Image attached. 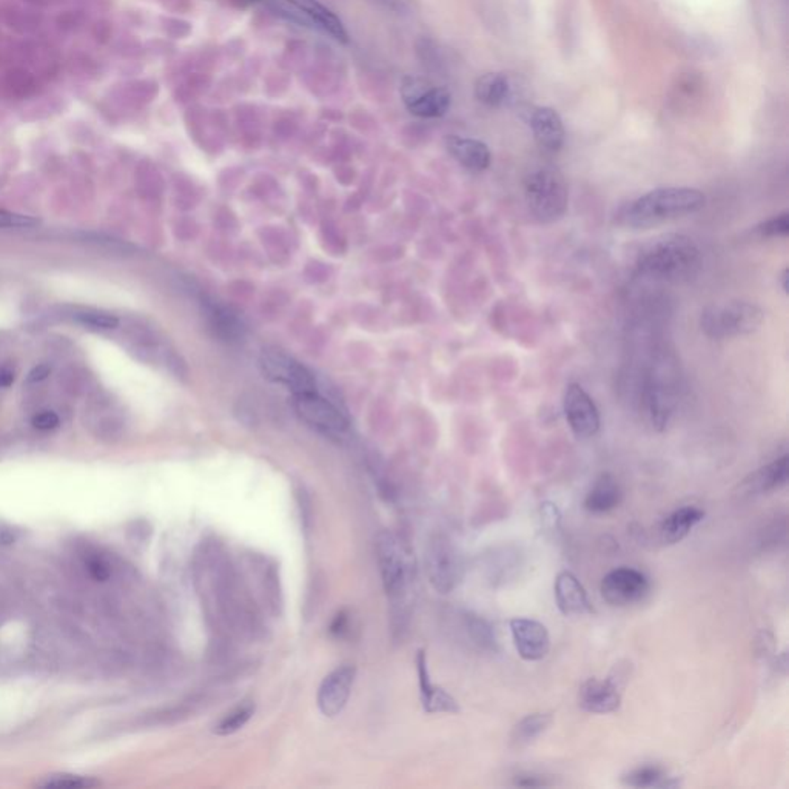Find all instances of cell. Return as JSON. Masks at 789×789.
Masks as SVG:
<instances>
[{
  "label": "cell",
  "mask_w": 789,
  "mask_h": 789,
  "mask_svg": "<svg viewBox=\"0 0 789 789\" xmlns=\"http://www.w3.org/2000/svg\"><path fill=\"white\" fill-rule=\"evenodd\" d=\"M401 99L409 113L421 120H437L452 105L449 90L437 87L421 77H404L401 82Z\"/></svg>",
  "instance_id": "obj_9"
},
{
  "label": "cell",
  "mask_w": 789,
  "mask_h": 789,
  "mask_svg": "<svg viewBox=\"0 0 789 789\" xmlns=\"http://www.w3.org/2000/svg\"><path fill=\"white\" fill-rule=\"evenodd\" d=\"M702 250L694 239L680 233H668L644 244L635 267L640 275L655 281L687 282L702 269Z\"/></svg>",
  "instance_id": "obj_2"
},
{
  "label": "cell",
  "mask_w": 789,
  "mask_h": 789,
  "mask_svg": "<svg viewBox=\"0 0 789 789\" xmlns=\"http://www.w3.org/2000/svg\"><path fill=\"white\" fill-rule=\"evenodd\" d=\"M514 646L521 659L526 661H540L546 659L551 651V635L547 627L538 620L517 616L509 622Z\"/></svg>",
  "instance_id": "obj_13"
},
{
  "label": "cell",
  "mask_w": 789,
  "mask_h": 789,
  "mask_svg": "<svg viewBox=\"0 0 789 789\" xmlns=\"http://www.w3.org/2000/svg\"><path fill=\"white\" fill-rule=\"evenodd\" d=\"M705 519V510L696 506H683L670 512L657 527V541L663 546H672L685 540L696 526Z\"/></svg>",
  "instance_id": "obj_18"
},
{
  "label": "cell",
  "mask_w": 789,
  "mask_h": 789,
  "mask_svg": "<svg viewBox=\"0 0 789 789\" xmlns=\"http://www.w3.org/2000/svg\"><path fill=\"white\" fill-rule=\"evenodd\" d=\"M303 10L310 21L314 22L316 31L329 34L330 38L335 39L340 44H349V33L344 23L341 22L340 17L335 13L330 12L327 6L323 5L318 0H292Z\"/></svg>",
  "instance_id": "obj_23"
},
{
  "label": "cell",
  "mask_w": 789,
  "mask_h": 789,
  "mask_svg": "<svg viewBox=\"0 0 789 789\" xmlns=\"http://www.w3.org/2000/svg\"><path fill=\"white\" fill-rule=\"evenodd\" d=\"M475 98L491 109H498L510 98V84L501 73H487L478 77L475 84Z\"/></svg>",
  "instance_id": "obj_25"
},
{
  "label": "cell",
  "mask_w": 789,
  "mask_h": 789,
  "mask_svg": "<svg viewBox=\"0 0 789 789\" xmlns=\"http://www.w3.org/2000/svg\"><path fill=\"white\" fill-rule=\"evenodd\" d=\"M73 319L88 329L113 330L120 325V319L114 315L99 312V310H79L73 314Z\"/></svg>",
  "instance_id": "obj_30"
},
{
  "label": "cell",
  "mask_w": 789,
  "mask_h": 789,
  "mask_svg": "<svg viewBox=\"0 0 789 789\" xmlns=\"http://www.w3.org/2000/svg\"><path fill=\"white\" fill-rule=\"evenodd\" d=\"M525 199L530 213L541 224L562 219L569 206V185L555 167H538L526 174Z\"/></svg>",
  "instance_id": "obj_5"
},
{
  "label": "cell",
  "mask_w": 789,
  "mask_h": 789,
  "mask_svg": "<svg viewBox=\"0 0 789 789\" xmlns=\"http://www.w3.org/2000/svg\"><path fill=\"white\" fill-rule=\"evenodd\" d=\"M554 722L552 714L534 713L526 715L515 724L510 731V746L515 749H525L527 746L536 743L541 735L545 734Z\"/></svg>",
  "instance_id": "obj_24"
},
{
  "label": "cell",
  "mask_w": 789,
  "mask_h": 789,
  "mask_svg": "<svg viewBox=\"0 0 789 789\" xmlns=\"http://www.w3.org/2000/svg\"><path fill=\"white\" fill-rule=\"evenodd\" d=\"M258 366L264 378L286 387L292 394L316 392L314 373L278 347H267L261 351Z\"/></svg>",
  "instance_id": "obj_7"
},
{
  "label": "cell",
  "mask_w": 789,
  "mask_h": 789,
  "mask_svg": "<svg viewBox=\"0 0 789 789\" xmlns=\"http://www.w3.org/2000/svg\"><path fill=\"white\" fill-rule=\"evenodd\" d=\"M238 2H241V4H247V5H249V4H254V2H258V0H238Z\"/></svg>",
  "instance_id": "obj_40"
},
{
  "label": "cell",
  "mask_w": 789,
  "mask_h": 789,
  "mask_svg": "<svg viewBox=\"0 0 789 789\" xmlns=\"http://www.w3.org/2000/svg\"><path fill=\"white\" fill-rule=\"evenodd\" d=\"M254 714V703L244 702L232 709L230 713L226 714V717L215 726V732L217 735H230L243 730L245 724L249 723L252 715Z\"/></svg>",
  "instance_id": "obj_29"
},
{
  "label": "cell",
  "mask_w": 789,
  "mask_h": 789,
  "mask_svg": "<svg viewBox=\"0 0 789 789\" xmlns=\"http://www.w3.org/2000/svg\"><path fill=\"white\" fill-rule=\"evenodd\" d=\"M623 784L631 788H670L677 782L657 765H643L623 776Z\"/></svg>",
  "instance_id": "obj_26"
},
{
  "label": "cell",
  "mask_w": 789,
  "mask_h": 789,
  "mask_svg": "<svg viewBox=\"0 0 789 789\" xmlns=\"http://www.w3.org/2000/svg\"><path fill=\"white\" fill-rule=\"evenodd\" d=\"M563 411L569 428L577 439H590L600 432L598 407L580 384L571 383L564 390Z\"/></svg>",
  "instance_id": "obj_11"
},
{
  "label": "cell",
  "mask_w": 789,
  "mask_h": 789,
  "mask_svg": "<svg viewBox=\"0 0 789 789\" xmlns=\"http://www.w3.org/2000/svg\"><path fill=\"white\" fill-rule=\"evenodd\" d=\"M765 319L762 308L749 301H726L703 308L700 327L711 340H731L752 335L760 329Z\"/></svg>",
  "instance_id": "obj_6"
},
{
  "label": "cell",
  "mask_w": 789,
  "mask_h": 789,
  "mask_svg": "<svg viewBox=\"0 0 789 789\" xmlns=\"http://www.w3.org/2000/svg\"><path fill=\"white\" fill-rule=\"evenodd\" d=\"M527 124H529L532 135L536 137V144L549 153H557L562 150L566 139V131L560 114L549 107H536L527 113Z\"/></svg>",
  "instance_id": "obj_16"
},
{
  "label": "cell",
  "mask_w": 789,
  "mask_h": 789,
  "mask_svg": "<svg viewBox=\"0 0 789 789\" xmlns=\"http://www.w3.org/2000/svg\"><path fill=\"white\" fill-rule=\"evenodd\" d=\"M681 377L669 355H659L649 370L644 386V407L652 428L663 432L669 426L680 403Z\"/></svg>",
  "instance_id": "obj_4"
},
{
  "label": "cell",
  "mask_w": 789,
  "mask_h": 789,
  "mask_svg": "<svg viewBox=\"0 0 789 789\" xmlns=\"http://www.w3.org/2000/svg\"><path fill=\"white\" fill-rule=\"evenodd\" d=\"M463 625H465V634L475 644L476 648L486 651V652H497L498 642L492 625L484 620L483 616L465 612L463 616Z\"/></svg>",
  "instance_id": "obj_27"
},
{
  "label": "cell",
  "mask_w": 789,
  "mask_h": 789,
  "mask_svg": "<svg viewBox=\"0 0 789 789\" xmlns=\"http://www.w3.org/2000/svg\"><path fill=\"white\" fill-rule=\"evenodd\" d=\"M514 785L523 786V788H541V786H547L549 782H546V778L536 776V774H519V776H515Z\"/></svg>",
  "instance_id": "obj_35"
},
{
  "label": "cell",
  "mask_w": 789,
  "mask_h": 789,
  "mask_svg": "<svg viewBox=\"0 0 789 789\" xmlns=\"http://www.w3.org/2000/svg\"><path fill=\"white\" fill-rule=\"evenodd\" d=\"M623 492L620 483L612 474H601L590 492L584 498V509L594 515H603L611 512L622 503Z\"/></svg>",
  "instance_id": "obj_22"
},
{
  "label": "cell",
  "mask_w": 789,
  "mask_h": 789,
  "mask_svg": "<svg viewBox=\"0 0 789 789\" xmlns=\"http://www.w3.org/2000/svg\"><path fill=\"white\" fill-rule=\"evenodd\" d=\"M59 417H58V413H55L53 411L39 412V413L34 415L33 420H31V426H33L34 429L40 430V432L55 430V429L59 428Z\"/></svg>",
  "instance_id": "obj_33"
},
{
  "label": "cell",
  "mask_w": 789,
  "mask_h": 789,
  "mask_svg": "<svg viewBox=\"0 0 789 789\" xmlns=\"http://www.w3.org/2000/svg\"><path fill=\"white\" fill-rule=\"evenodd\" d=\"M558 611L564 616H583L594 612L583 584L569 571L558 573L554 584Z\"/></svg>",
  "instance_id": "obj_17"
},
{
  "label": "cell",
  "mask_w": 789,
  "mask_h": 789,
  "mask_svg": "<svg viewBox=\"0 0 789 789\" xmlns=\"http://www.w3.org/2000/svg\"><path fill=\"white\" fill-rule=\"evenodd\" d=\"M38 788H66V789H92L101 786L98 778L88 776H77V774L55 773L49 774L34 784Z\"/></svg>",
  "instance_id": "obj_28"
},
{
  "label": "cell",
  "mask_w": 789,
  "mask_h": 789,
  "mask_svg": "<svg viewBox=\"0 0 789 789\" xmlns=\"http://www.w3.org/2000/svg\"><path fill=\"white\" fill-rule=\"evenodd\" d=\"M49 375H51V368H49V364H39V366H34L30 370L27 381L31 384L42 383V381L49 378Z\"/></svg>",
  "instance_id": "obj_36"
},
{
  "label": "cell",
  "mask_w": 789,
  "mask_h": 789,
  "mask_svg": "<svg viewBox=\"0 0 789 789\" xmlns=\"http://www.w3.org/2000/svg\"><path fill=\"white\" fill-rule=\"evenodd\" d=\"M754 232H756L760 238L765 239L786 238L789 235L788 211L778 213L776 217H769L767 221H763L762 224H758Z\"/></svg>",
  "instance_id": "obj_31"
},
{
  "label": "cell",
  "mask_w": 789,
  "mask_h": 789,
  "mask_svg": "<svg viewBox=\"0 0 789 789\" xmlns=\"http://www.w3.org/2000/svg\"><path fill=\"white\" fill-rule=\"evenodd\" d=\"M649 590L651 584L646 575L633 568L614 569L606 573L600 584L603 600L616 607L640 603L646 598Z\"/></svg>",
  "instance_id": "obj_12"
},
{
  "label": "cell",
  "mask_w": 789,
  "mask_h": 789,
  "mask_svg": "<svg viewBox=\"0 0 789 789\" xmlns=\"http://www.w3.org/2000/svg\"><path fill=\"white\" fill-rule=\"evenodd\" d=\"M292 407L297 417L319 432L338 437L349 429V420L344 412L325 400L318 392L292 394Z\"/></svg>",
  "instance_id": "obj_10"
},
{
  "label": "cell",
  "mask_w": 789,
  "mask_h": 789,
  "mask_svg": "<svg viewBox=\"0 0 789 789\" xmlns=\"http://www.w3.org/2000/svg\"><path fill=\"white\" fill-rule=\"evenodd\" d=\"M357 669L350 665L340 666L325 677L318 691L319 711L325 717H336L346 708L355 683Z\"/></svg>",
  "instance_id": "obj_15"
},
{
  "label": "cell",
  "mask_w": 789,
  "mask_h": 789,
  "mask_svg": "<svg viewBox=\"0 0 789 789\" xmlns=\"http://www.w3.org/2000/svg\"><path fill=\"white\" fill-rule=\"evenodd\" d=\"M706 204L703 191L692 187H661L623 204L614 221L625 228H651L702 210Z\"/></svg>",
  "instance_id": "obj_1"
},
{
  "label": "cell",
  "mask_w": 789,
  "mask_h": 789,
  "mask_svg": "<svg viewBox=\"0 0 789 789\" xmlns=\"http://www.w3.org/2000/svg\"><path fill=\"white\" fill-rule=\"evenodd\" d=\"M347 627V616L344 614H338L335 618V622L332 623V627H330V631L332 633L336 634V635H341V634L346 631Z\"/></svg>",
  "instance_id": "obj_38"
},
{
  "label": "cell",
  "mask_w": 789,
  "mask_h": 789,
  "mask_svg": "<svg viewBox=\"0 0 789 789\" xmlns=\"http://www.w3.org/2000/svg\"><path fill=\"white\" fill-rule=\"evenodd\" d=\"M789 476L788 455H782L777 460L767 463L751 475L746 476L740 484V491L746 495H763L774 492L786 486Z\"/></svg>",
  "instance_id": "obj_19"
},
{
  "label": "cell",
  "mask_w": 789,
  "mask_h": 789,
  "mask_svg": "<svg viewBox=\"0 0 789 789\" xmlns=\"http://www.w3.org/2000/svg\"><path fill=\"white\" fill-rule=\"evenodd\" d=\"M446 146H448L450 156L454 157L457 163L469 172L482 173L491 167L492 155L484 142L472 139V137L449 136L446 139Z\"/></svg>",
  "instance_id": "obj_20"
},
{
  "label": "cell",
  "mask_w": 789,
  "mask_h": 789,
  "mask_svg": "<svg viewBox=\"0 0 789 789\" xmlns=\"http://www.w3.org/2000/svg\"><path fill=\"white\" fill-rule=\"evenodd\" d=\"M622 680L611 676L605 680L590 678L579 691V706L590 714H611L622 705Z\"/></svg>",
  "instance_id": "obj_14"
},
{
  "label": "cell",
  "mask_w": 789,
  "mask_h": 789,
  "mask_svg": "<svg viewBox=\"0 0 789 789\" xmlns=\"http://www.w3.org/2000/svg\"><path fill=\"white\" fill-rule=\"evenodd\" d=\"M428 579L439 594H449L463 579V562L449 538L433 536L424 555Z\"/></svg>",
  "instance_id": "obj_8"
},
{
  "label": "cell",
  "mask_w": 789,
  "mask_h": 789,
  "mask_svg": "<svg viewBox=\"0 0 789 789\" xmlns=\"http://www.w3.org/2000/svg\"><path fill=\"white\" fill-rule=\"evenodd\" d=\"M16 381V372L13 370L12 366L2 364L0 366V389H8L12 387Z\"/></svg>",
  "instance_id": "obj_37"
},
{
  "label": "cell",
  "mask_w": 789,
  "mask_h": 789,
  "mask_svg": "<svg viewBox=\"0 0 789 789\" xmlns=\"http://www.w3.org/2000/svg\"><path fill=\"white\" fill-rule=\"evenodd\" d=\"M38 224L36 217L14 211L0 210V228H31Z\"/></svg>",
  "instance_id": "obj_32"
},
{
  "label": "cell",
  "mask_w": 789,
  "mask_h": 789,
  "mask_svg": "<svg viewBox=\"0 0 789 789\" xmlns=\"http://www.w3.org/2000/svg\"><path fill=\"white\" fill-rule=\"evenodd\" d=\"M85 566H87L88 573H90L93 579L96 580V581H107V580H110V577H111L110 566L107 563L103 562L102 558L88 557L87 562H85Z\"/></svg>",
  "instance_id": "obj_34"
},
{
  "label": "cell",
  "mask_w": 789,
  "mask_h": 789,
  "mask_svg": "<svg viewBox=\"0 0 789 789\" xmlns=\"http://www.w3.org/2000/svg\"><path fill=\"white\" fill-rule=\"evenodd\" d=\"M418 680H420V696H421L422 708L428 713H458L460 706L450 694L444 691L443 687H435L429 677L428 661L426 654L418 652Z\"/></svg>",
  "instance_id": "obj_21"
},
{
  "label": "cell",
  "mask_w": 789,
  "mask_h": 789,
  "mask_svg": "<svg viewBox=\"0 0 789 789\" xmlns=\"http://www.w3.org/2000/svg\"><path fill=\"white\" fill-rule=\"evenodd\" d=\"M375 552L384 590L392 600L394 616L400 620V629L407 616V597L411 592L415 572L412 566L411 554L403 545V541L389 530H383L377 536Z\"/></svg>",
  "instance_id": "obj_3"
},
{
  "label": "cell",
  "mask_w": 789,
  "mask_h": 789,
  "mask_svg": "<svg viewBox=\"0 0 789 789\" xmlns=\"http://www.w3.org/2000/svg\"><path fill=\"white\" fill-rule=\"evenodd\" d=\"M778 281H780V286H782V290L785 293H788V281H789V271L788 269H784L780 276H778Z\"/></svg>",
  "instance_id": "obj_39"
}]
</instances>
